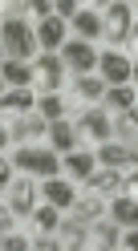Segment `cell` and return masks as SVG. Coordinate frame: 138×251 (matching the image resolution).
Masks as SVG:
<instances>
[{"label": "cell", "mask_w": 138, "mask_h": 251, "mask_svg": "<svg viewBox=\"0 0 138 251\" xmlns=\"http://www.w3.org/2000/svg\"><path fill=\"white\" fill-rule=\"evenodd\" d=\"M134 81H138V61H134Z\"/></svg>", "instance_id": "d6a6232c"}, {"label": "cell", "mask_w": 138, "mask_h": 251, "mask_svg": "<svg viewBox=\"0 0 138 251\" xmlns=\"http://www.w3.org/2000/svg\"><path fill=\"white\" fill-rule=\"evenodd\" d=\"M49 118L41 109H25V114H4L8 146H28V142H49Z\"/></svg>", "instance_id": "3957f363"}, {"label": "cell", "mask_w": 138, "mask_h": 251, "mask_svg": "<svg viewBox=\"0 0 138 251\" xmlns=\"http://www.w3.org/2000/svg\"><path fill=\"white\" fill-rule=\"evenodd\" d=\"M37 93L33 89H4L0 93V105H4V114H25V109H37Z\"/></svg>", "instance_id": "d4e9b609"}, {"label": "cell", "mask_w": 138, "mask_h": 251, "mask_svg": "<svg viewBox=\"0 0 138 251\" xmlns=\"http://www.w3.org/2000/svg\"><path fill=\"white\" fill-rule=\"evenodd\" d=\"M73 33H78V41H89L98 45L106 37V21H102V8H82L78 17H73Z\"/></svg>", "instance_id": "2e32d148"}, {"label": "cell", "mask_w": 138, "mask_h": 251, "mask_svg": "<svg viewBox=\"0 0 138 251\" xmlns=\"http://www.w3.org/2000/svg\"><path fill=\"white\" fill-rule=\"evenodd\" d=\"M33 17L37 21H49L53 17V4H49V0H33Z\"/></svg>", "instance_id": "f546056e"}, {"label": "cell", "mask_w": 138, "mask_h": 251, "mask_svg": "<svg viewBox=\"0 0 138 251\" xmlns=\"http://www.w3.org/2000/svg\"><path fill=\"white\" fill-rule=\"evenodd\" d=\"M61 219H65V211H61V207H53V202H41V207L33 211V227H37V231H57Z\"/></svg>", "instance_id": "4316f807"}, {"label": "cell", "mask_w": 138, "mask_h": 251, "mask_svg": "<svg viewBox=\"0 0 138 251\" xmlns=\"http://www.w3.org/2000/svg\"><path fill=\"white\" fill-rule=\"evenodd\" d=\"M37 109H41L49 122H61V118H69V98H65V93H41Z\"/></svg>", "instance_id": "484cf974"}, {"label": "cell", "mask_w": 138, "mask_h": 251, "mask_svg": "<svg viewBox=\"0 0 138 251\" xmlns=\"http://www.w3.org/2000/svg\"><path fill=\"white\" fill-rule=\"evenodd\" d=\"M94 170H98V154L85 150V146H78L73 154H65V158H61V175H65L69 182H85Z\"/></svg>", "instance_id": "4fadbf2b"}, {"label": "cell", "mask_w": 138, "mask_h": 251, "mask_svg": "<svg viewBox=\"0 0 138 251\" xmlns=\"http://www.w3.org/2000/svg\"><path fill=\"white\" fill-rule=\"evenodd\" d=\"M94 154H98V166H114V170H130V166H138V146H122V142H98L94 146Z\"/></svg>", "instance_id": "8fae6325"}, {"label": "cell", "mask_w": 138, "mask_h": 251, "mask_svg": "<svg viewBox=\"0 0 138 251\" xmlns=\"http://www.w3.org/2000/svg\"><path fill=\"white\" fill-rule=\"evenodd\" d=\"M134 41H138V21H134Z\"/></svg>", "instance_id": "836d02e7"}, {"label": "cell", "mask_w": 138, "mask_h": 251, "mask_svg": "<svg viewBox=\"0 0 138 251\" xmlns=\"http://www.w3.org/2000/svg\"><path fill=\"white\" fill-rule=\"evenodd\" d=\"M8 158V154H4ZM12 166L21 175H41V178H53L61 175V154L49 146V142H28V146H12Z\"/></svg>", "instance_id": "6da1fadb"}, {"label": "cell", "mask_w": 138, "mask_h": 251, "mask_svg": "<svg viewBox=\"0 0 138 251\" xmlns=\"http://www.w3.org/2000/svg\"><path fill=\"white\" fill-rule=\"evenodd\" d=\"M102 105L110 109V114H122V109H134V105H138V93H134L130 85H106Z\"/></svg>", "instance_id": "cb8c5ba5"}, {"label": "cell", "mask_w": 138, "mask_h": 251, "mask_svg": "<svg viewBox=\"0 0 138 251\" xmlns=\"http://www.w3.org/2000/svg\"><path fill=\"white\" fill-rule=\"evenodd\" d=\"M41 41L37 25H28L25 17H4V61H37Z\"/></svg>", "instance_id": "7a4b0ae2"}, {"label": "cell", "mask_w": 138, "mask_h": 251, "mask_svg": "<svg viewBox=\"0 0 138 251\" xmlns=\"http://www.w3.org/2000/svg\"><path fill=\"white\" fill-rule=\"evenodd\" d=\"M41 195H45V202H53V207H61V211H69L73 202H78V191H73V182L65 175L41 178Z\"/></svg>", "instance_id": "9a60e30c"}, {"label": "cell", "mask_w": 138, "mask_h": 251, "mask_svg": "<svg viewBox=\"0 0 138 251\" xmlns=\"http://www.w3.org/2000/svg\"><path fill=\"white\" fill-rule=\"evenodd\" d=\"M37 41H41V53H61V45L69 41V25L53 12L49 21H37Z\"/></svg>", "instance_id": "5bb4252c"}, {"label": "cell", "mask_w": 138, "mask_h": 251, "mask_svg": "<svg viewBox=\"0 0 138 251\" xmlns=\"http://www.w3.org/2000/svg\"><path fill=\"white\" fill-rule=\"evenodd\" d=\"M57 235H61V243H65V251H69V247H73V251L89 247V223H82V219L73 215V211H65V219H61Z\"/></svg>", "instance_id": "e0dca14e"}, {"label": "cell", "mask_w": 138, "mask_h": 251, "mask_svg": "<svg viewBox=\"0 0 138 251\" xmlns=\"http://www.w3.org/2000/svg\"><path fill=\"white\" fill-rule=\"evenodd\" d=\"M49 146L65 158V154H73L78 146H85V138H82V130H78V122L73 118H61V122H53L49 126Z\"/></svg>", "instance_id": "7c38bea8"}, {"label": "cell", "mask_w": 138, "mask_h": 251, "mask_svg": "<svg viewBox=\"0 0 138 251\" xmlns=\"http://www.w3.org/2000/svg\"><path fill=\"white\" fill-rule=\"evenodd\" d=\"M102 21H106V41H110V49H126L134 41V8L114 0V4L102 8Z\"/></svg>", "instance_id": "277c9868"}, {"label": "cell", "mask_w": 138, "mask_h": 251, "mask_svg": "<svg viewBox=\"0 0 138 251\" xmlns=\"http://www.w3.org/2000/svg\"><path fill=\"white\" fill-rule=\"evenodd\" d=\"M53 12H57V17L69 25V21L78 17V12H82V4H73V0H57V4H53Z\"/></svg>", "instance_id": "f1b7e54d"}, {"label": "cell", "mask_w": 138, "mask_h": 251, "mask_svg": "<svg viewBox=\"0 0 138 251\" xmlns=\"http://www.w3.org/2000/svg\"><path fill=\"white\" fill-rule=\"evenodd\" d=\"M89 247H122V223H114L110 215L98 219V223H89Z\"/></svg>", "instance_id": "ffe728a7"}, {"label": "cell", "mask_w": 138, "mask_h": 251, "mask_svg": "<svg viewBox=\"0 0 138 251\" xmlns=\"http://www.w3.org/2000/svg\"><path fill=\"white\" fill-rule=\"evenodd\" d=\"M122 191L138 195V166H130V170H126V186H122Z\"/></svg>", "instance_id": "1f68e13d"}, {"label": "cell", "mask_w": 138, "mask_h": 251, "mask_svg": "<svg viewBox=\"0 0 138 251\" xmlns=\"http://www.w3.org/2000/svg\"><path fill=\"white\" fill-rule=\"evenodd\" d=\"M106 215L114 219V223H122V227H138V195H114L110 202H106Z\"/></svg>", "instance_id": "d6986e66"}, {"label": "cell", "mask_w": 138, "mask_h": 251, "mask_svg": "<svg viewBox=\"0 0 138 251\" xmlns=\"http://www.w3.org/2000/svg\"><path fill=\"white\" fill-rule=\"evenodd\" d=\"M0 243H4V251H28V247H33V235H21L17 227H12V231H4Z\"/></svg>", "instance_id": "83f0119b"}, {"label": "cell", "mask_w": 138, "mask_h": 251, "mask_svg": "<svg viewBox=\"0 0 138 251\" xmlns=\"http://www.w3.org/2000/svg\"><path fill=\"white\" fill-rule=\"evenodd\" d=\"M0 73H4V89H33V81H37L33 61H4Z\"/></svg>", "instance_id": "ac0fdd59"}, {"label": "cell", "mask_w": 138, "mask_h": 251, "mask_svg": "<svg viewBox=\"0 0 138 251\" xmlns=\"http://www.w3.org/2000/svg\"><path fill=\"white\" fill-rule=\"evenodd\" d=\"M82 186H85L89 195L114 199V195H122V186H126V170H114V166H98V170H94V175H89Z\"/></svg>", "instance_id": "30bf717a"}, {"label": "cell", "mask_w": 138, "mask_h": 251, "mask_svg": "<svg viewBox=\"0 0 138 251\" xmlns=\"http://www.w3.org/2000/svg\"><path fill=\"white\" fill-rule=\"evenodd\" d=\"M73 122H78L82 138H85V142H94V146H98V142H110V138H114V114H110L106 105H85Z\"/></svg>", "instance_id": "8992f818"}, {"label": "cell", "mask_w": 138, "mask_h": 251, "mask_svg": "<svg viewBox=\"0 0 138 251\" xmlns=\"http://www.w3.org/2000/svg\"><path fill=\"white\" fill-rule=\"evenodd\" d=\"M73 215H78L82 219V223H98V219H106V199L102 195H78V202H73V207H69Z\"/></svg>", "instance_id": "603a6c76"}, {"label": "cell", "mask_w": 138, "mask_h": 251, "mask_svg": "<svg viewBox=\"0 0 138 251\" xmlns=\"http://www.w3.org/2000/svg\"><path fill=\"white\" fill-rule=\"evenodd\" d=\"M114 142H122V146H138V105L114 114Z\"/></svg>", "instance_id": "7402d4cb"}, {"label": "cell", "mask_w": 138, "mask_h": 251, "mask_svg": "<svg viewBox=\"0 0 138 251\" xmlns=\"http://www.w3.org/2000/svg\"><path fill=\"white\" fill-rule=\"evenodd\" d=\"M69 89H73V98H82V101H89V105H102V98H106V81H102L98 73L69 77Z\"/></svg>", "instance_id": "44dd1931"}, {"label": "cell", "mask_w": 138, "mask_h": 251, "mask_svg": "<svg viewBox=\"0 0 138 251\" xmlns=\"http://www.w3.org/2000/svg\"><path fill=\"white\" fill-rule=\"evenodd\" d=\"M61 61H65L69 77H85V73H98V61H102V49L89 41H78L69 37L65 45H61Z\"/></svg>", "instance_id": "5b68a950"}, {"label": "cell", "mask_w": 138, "mask_h": 251, "mask_svg": "<svg viewBox=\"0 0 138 251\" xmlns=\"http://www.w3.org/2000/svg\"><path fill=\"white\" fill-rule=\"evenodd\" d=\"M98 77H102L106 85H130L134 81V61L122 53V49H102Z\"/></svg>", "instance_id": "52a82bcc"}, {"label": "cell", "mask_w": 138, "mask_h": 251, "mask_svg": "<svg viewBox=\"0 0 138 251\" xmlns=\"http://www.w3.org/2000/svg\"><path fill=\"white\" fill-rule=\"evenodd\" d=\"M4 202L17 215L33 219V211H37V182H33V175H21V170H17V178L4 186Z\"/></svg>", "instance_id": "ba28073f"}, {"label": "cell", "mask_w": 138, "mask_h": 251, "mask_svg": "<svg viewBox=\"0 0 138 251\" xmlns=\"http://www.w3.org/2000/svg\"><path fill=\"white\" fill-rule=\"evenodd\" d=\"M33 65L41 73V93H61L69 85V69H65V61H61V53H41Z\"/></svg>", "instance_id": "9c48e42d"}, {"label": "cell", "mask_w": 138, "mask_h": 251, "mask_svg": "<svg viewBox=\"0 0 138 251\" xmlns=\"http://www.w3.org/2000/svg\"><path fill=\"white\" fill-rule=\"evenodd\" d=\"M122 247L138 251V227H122Z\"/></svg>", "instance_id": "4dcf8cb0"}]
</instances>
